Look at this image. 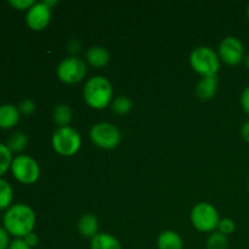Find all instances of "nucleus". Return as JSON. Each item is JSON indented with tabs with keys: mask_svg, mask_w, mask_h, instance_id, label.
Listing matches in <instances>:
<instances>
[{
	"mask_svg": "<svg viewBox=\"0 0 249 249\" xmlns=\"http://www.w3.org/2000/svg\"><path fill=\"white\" fill-rule=\"evenodd\" d=\"M90 249H123L118 238L109 233H99L90 243Z\"/></svg>",
	"mask_w": 249,
	"mask_h": 249,
	"instance_id": "dca6fc26",
	"label": "nucleus"
},
{
	"mask_svg": "<svg viewBox=\"0 0 249 249\" xmlns=\"http://www.w3.org/2000/svg\"><path fill=\"white\" fill-rule=\"evenodd\" d=\"M68 50L71 51L72 53H79L80 49H82V43H80L78 39H72V40L68 43Z\"/></svg>",
	"mask_w": 249,
	"mask_h": 249,
	"instance_id": "c756f323",
	"label": "nucleus"
},
{
	"mask_svg": "<svg viewBox=\"0 0 249 249\" xmlns=\"http://www.w3.org/2000/svg\"><path fill=\"white\" fill-rule=\"evenodd\" d=\"M7 249H32L26 243V241L23 238H15L14 241H11L9 248Z\"/></svg>",
	"mask_w": 249,
	"mask_h": 249,
	"instance_id": "cd10ccee",
	"label": "nucleus"
},
{
	"mask_svg": "<svg viewBox=\"0 0 249 249\" xmlns=\"http://www.w3.org/2000/svg\"><path fill=\"white\" fill-rule=\"evenodd\" d=\"M207 249H228L229 240L228 236L223 235L219 231H214L208 236L206 242Z\"/></svg>",
	"mask_w": 249,
	"mask_h": 249,
	"instance_id": "412c9836",
	"label": "nucleus"
},
{
	"mask_svg": "<svg viewBox=\"0 0 249 249\" xmlns=\"http://www.w3.org/2000/svg\"><path fill=\"white\" fill-rule=\"evenodd\" d=\"M14 201V190L12 186L1 178L0 179V211L9 209Z\"/></svg>",
	"mask_w": 249,
	"mask_h": 249,
	"instance_id": "a211bd4d",
	"label": "nucleus"
},
{
	"mask_svg": "<svg viewBox=\"0 0 249 249\" xmlns=\"http://www.w3.org/2000/svg\"><path fill=\"white\" fill-rule=\"evenodd\" d=\"M190 220H191L192 226L199 232L212 233L218 229L220 215H219L218 209L213 204L208 202H201L192 208Z\"/></svg>",
	"mask_w": 249,
	"mask_h": 249,
	"instance_id": "20e7f679",
	"label": "nucleus"
},
{
	"mask_svg": "<svg viewBox=\"0 0 249 249\" xmlns=\"http://www.w3.org/2000/svg\"><path fill=\"white\" fill-rule=\"evenodd\" d=\"M241 134H242L243 140L247 143H249V119L243 123L242 128H241Z\"/></svg>",
	"mask_w": 249,
	"mask_h": 249,
	"instance_id": "7c9ffc66",
	"label": "nucleus"
},
{
	"mask_svg": "<svg viewBox=\"0 0 249 249\" xmlns=\"http://www.w3.org/2000/svg\"><path fill=\"white\" fill-rule=\"evenodd\" d=\"M27 143H28V138L26 134L23 131H15L7 140L6 146L11 152L18 153L27 147Z\"/></svg>",
	"mask_w": 249,
	"mask_h": 249,
	"instance_id": "6ab92c4d",
	"label": "nucleus"
},
{
	"mask_svg": "<svg viewBox=\"0 0 249 249\" xmlns=\"http://www.w3.org/2000/svg\"><path fill=\"white\" fill-rule=\"evenodd\" d=\"M33 0H9V5L16 10H27L28 11L34 5Z\"/></svg>",
	"mask_w": 249,
	"mask_h": 249,
	"instance_id": "393cba45",
	"label": "nucleus"
},
{
	"mask_svg": "<svg viewBox=\"0 0 249 249\" xmlns=\"http://www.w3.org/2000/svg\"><path fill=\"white\" fill-rule=\"evenodd\" d=\"M90 140L101 150H114L119 146L122 135L119 129L109 122L95 123L90 129Z\"/></svg>",
	"mask_w": 249,
	"mask_h": 249,
	"instance_id": "423d86ee",
	"label": "nucleus"
},
{
	"mask_svg": "<svg viewBox=\"0 0 249 249\" xmlns=\"http://www.w3.org/2000/svg\"><path fill=\"white\" fill-rule=\"evenodd\" d=\"M133 106L134 105H133V101H131V99L130 97L125 96V95L117 96L111 104L112 111L117 114H121V116L128 114L129 112L133 109Z\"/></svg>",
	"mask_w": 249,
	"mask_h": 249,
	"instance_id": "aec40b11",
	"label": "nucleus"
},
{
	"mask_svg": "<svg viewBox=\"0 0 249 249\" xmlns=\"http://www.w3.org/2000/svg\"><path fill=\"white\" fill-rule=\"evenodd\" d=\"M51 9L44 4V1L34 2L33 6L27 11L26 23L32 31H44L50 24Z\"/></svg>",
	"mask_w": 249,
	"mask_h": 249,
	"instance_id": "9d476101",
	"label": "nucleus"
},
{
	"mask_svg": "<svg viewBox=\"0 0 249 249\" xmlns=\"http://www.w3.org/2000/svg\"><path fill=\"white\" fill-rule=\"evenodd\" d=\"M19 117H21V113L17 106L12 104L0 105V129L7 130V129L14 128L18 123Z\"/></svg>",
	"mask_w": 249,
	"mask_h": 249,
	"instance_id": "4468645a",
	"label": "nucleus"
},
{
	"mask_svg": "<svg viewBox=\"0 0 249 249\" xmlns=\"http://www.w3.org/2000/svg\"><path fill=\"white\" fill-rule=\"evenodd\" d=\"M247 17H248V19H249V4H248V6H247Z\"/></svg>",
	"mask_w": 249,
	"mask_h": 249,
	"instance_id": "72a5a7b5",
	"label": "nucleus"
},
{
	"mask_svg": "<svg viewBox=\"0 0 249 249\" xmlns=\"http://www.w3.org/2000/svg\"><path fill=\"white\" fill-rule=\"evenodd\" d=\"M77 229L82 237L92 240L99 235V220L94 214H83L78 220Z\"/></svg>",
	"mask_w": 249,
	"mask_h": 249,
	"instance_id": "ddd939ff",
	"label": "nucleus"
},
{
	"mask_svg": "<svg viewBox=\"0 0 249 249\" xmlns=\"http://www.w3.org/2000/svg\"><path fill=\"white\" fill-rule=\"evenodd\" d=\"M10 170L15 179L24 185L34 184L40 177V167L38 162L32 156L24 153L14 157Z\"/></svg>",
	"mask_w": 249,
	"mask_h": 249,
	"instance_id": "0eeeda50",
	"label": "nucleus"
},
{
	"mask_svg": "<svg viewBox=\"0 0 249 249\" xmlns=\"http://www.w3.org/2000/svg\"><path fill=\"white\" fill-rule=\"evenodd\" d=\"M44 4L51 9V7H53L57 5V1H56V0H44Z\"/></svg>",
	"mask_w": 249,
	"mask_h": 249,
	"instance_id": "2f4dec72",
	"label": "nucleus"
},
{
	"mask_svg": "<svg viewBox=\"0 0 249 249\" xmlns=\"http://www.w3.org/2000/svg\"><path fill=\"white\" fill-rule=\"evenodd\" d=\"M241 107L245 111V113H247L249 116V85L247 88H245V90L241 94Z\"/></svg>",
	"mask_w": 249,
	"mask_h": 249,
	"instance_id": "bb28decb",
	"label": "nucleus"
},
{
	"mask_svg": "<svg viewBox=\"0 0 249 249\" xmlns=\"http://www.w3.org/2000/svg\"><path fill=\"white\" fill-rule=\"evenodd\" d=\"M219 80L218 75L215 77H206L202 78L196 85V95L202 101H209L214 99L218 92Z\"/></svg>",
	"mask_w": 249,
	"mask_h": 249,
	"instance_id": "f8f14e48",
	"label": "nucleus"
},
{
	"mask_svg": "<svg viewBox=\"0 0 249 249\" xmlns=\"http://www.w3.org/2000/svg\"><path fill=\"white\" fill-rule=\"evenodd\" d=\"M247 187H248V190H249V180H248V184H247Z\"/></svg>",
	"mask_w": 249,
	"mask_h": 249,
	"instance_id": "f704fd0d",
	"label": "nucleus"
},
{
	"mask_svg": "<svg viewBox=\"0 0 249 249\" xmlns=\"http://www.w3.org/2000/svg\"><path fill=\"white\" fill-rule=\"evenodd\" d=\"M87 62L94 68H102L107 66L111 61V53L105 46L94 45L88 49L85 53Z\"/></svg>",
	"mask_w": 249,
	"mask_h": 249,
	"instance_id": "9b49d317",
	"label": "nucleus"
},
{
	"mask_svg": "<svg viewBox=\"0 0 249 249\" xmlns=\"http://www.w3.org/2000/svg\"><path fill=\"white\" fill-rule=\"evenodd\" d=\"M87 63L82 58H78L77 56H70V57L63 58L56 70L58 79L68 85L82 82L87 75Z\"/></svg>",
	"mask_w": 249,
	"mask_h": 249,
	"instance_id": "6e6552de",
	"label": "nucleus"
},
{
	"mask_svg": "<svg viewBox=\"0 0 249 249\" xmlns=\"http://www.w3.org/2000/svg\"><path fill=\"white\" fill-rule=\"evenodd\" d=\"M83 97L85 104L92 109H105L113 101V88L111 82L104 75L89 78L83 89Z\"/></svg>",
	"mask_w": 249,
	"mask_h": 249,
	"instance_id": "f03ea898",
	"label": "nucleus"
},
{
	"mask_svg": "<svg viewBox=\"0 0 249 249\" xmlns=\"http://www.w3.org/2000/svg\"><path fill=\"white\" fill-rule=\"evenodd\" d=\"M236 230V223L230 218H224L220 219V223L218 225V231L221 232L223 235L229 236L231 233L235 232Z\"/></svg>",
	"mask_w": 249,
	"mask_h": 249,
	"instance_id": "5701e85b",
	"label": "nucleus"
},
{
	"mask_svg": "<svg viewBox=\"0 0 249 249\" xmlns=\"http://www.w3.org/2000/svg\"><path fill=\"white\" fill-rule=\"evenodd\" d=\"M73 118V112L71 107L66 104H60L53 108V119L55 124H57L58 128L62 126H68Z\"/></svg>",
	"mask_w": 249,
	"mask_h": 249,
	"instance_id": "f3484780",
	"label": "nucleus"
},
{
	"mask_svg": "<svg viewBox=\"0 0 249 249\" xmlns=\"http://www.w3.org/2000/svg\"><path fill=\"white\" fill-rule=\"evenodd\" d=\"M23 240L26 241V243L31 248H34V247H36V246H38V243H39L38 235H36V233H34V232H32V233H29V235H27L26 237L23 238Z\"/></svg>",
	"mask_w": 249,
	"mask_h": 249,
	"instance_id": "c85d7f7f",
	"label": "nucleus"
},
{
	"mask_svg": "<svg viewBox=\"0 0 249 249\" xmlns=\"http://www.w3.org/2000/svg\"><path fill=\"white\" fill-rule=\"evenodd\" d=\"M36 220V213L28 204L16 203L6 209L2 224L10 236H14L15 238H24L33 232Z\"/></svg>",
	"mask_w": 249,
	"mask_h": 249,
	"instance_id": "f257e3e1",
	"label": "nucleus"
},
{
	"mask_svg": "<svg viewBox=\"0 0 249 249\" xmlns=\"http://www.w3.org/2000/svg\"><path fill=\"white\" fill-rule=\"evenodd\" d=\"M51 145L55 152L58 155L74 156L82 147V138L80 134L72 126H62L57 128L51 138Z\"/></svg>",
	"mask_w": 249,
	"mask_h": 249,
	"instance_id": "39448f33",
	"label": "nucleus"
},
{
	"mask_svg": "<svg viewBox=\"0 0 249 249\" xmlns=\"http://www.w3.org/2000/svg\"><path fill=\"white\" fill-rule=\"evenodd\" d=\"M218 55L226 65L237 66L245 60V45L236 36H226L219 44Z\"/></svg>",
	"mask_w": 249,
	"mask_h": 249,
	"instance_id": "1a4fd4ad",
	"label": "nucleus"
},
{
	"mask_svg": "<svg viewBox=\"0 0 249 249\" xmlns=\"http://www.w3.org/2000/svg\"><path fill=\"white\" fill-rule=\"evenodd\" d=\"M190 66L202 78L215 77L220 70V57L209 46H197L190 53Z\"/></svg>",
	"mask_w": 249,
	"mask_h": 249,
	"instance_id": "7ed1b4c3",
	"label": "nucleus"
},
{
	"mask_svg": "<svg viewBox=\"0 0 249 249\" xmlns=\"http://www.w3.org/2000/svg\"><path fill=\"white\" fill-rule=\"evenodd\" d=\"M17 108H18L19 113L23 114V116H31L36 111V102L32 99H24L19 102Z\"/></svg>",
	"mask_w": 249,
	"mask_h": 249,
	"instance_id": "b1692460",
	"label": "nucleus"
},
{
	"mask_svg": "<svg viewBox=\"0 0 249 249\" xmlns=\"http://www.w3.org/2000/svg\"><path fill=\"white\" fill-rule=\"evenodd\" d=\"M12 160H14V157H12L11 151L9 150L6 145L0 142V179L11 168Z\"/></svg>",
	"mask_w": 249,
	"mask_h": 249,
	"instance_id": "4be33fe9",
	"label": "nucleus"
},
{
	"mask_svg": "<svg viewBox=\"0 0 249 249\" xmlns=\"http://www.w3.org/2000/svg\"><path fill=\"white\" fill-rule=\"evenodd\" d=\"M158 249H184V240L173 230H164L157 237Z\"/></svg>",
	"mask_w": 249,
	"mask_h": 249,
	"instance_id": "2eb2a0df",
	"label": "nucleus"
},
{
	"mask_svg": "<svg viewBox=\"0 0 249 249\" xmlns=\"http://www.w3.org/2000/svg\"><path fill=\"white\" fill-rule=\"evenodd\" d=\"M243 63H245L246 67H247L248 70H249V53H247V55L245 56V60H243Z\"/></svg>",
	"mask_w": 249,
	"mask_h": 249,
	"instance_id": "473e14b6",
	"label": "nucleus"
},
{
	"mask_svg": "<svg viewBox=\"0 0 249 249\" xmlns=\"http://www.w3.org/2000/svg\"><path fill=\"white\" fill-rule=\"evenodd\" d=\"M10 243V235L6 230L4 229V226H0V249H7L9 248Z\"/></svg>",
	"mask_w": 249,
	"mask_h": 249,
	"instance_id": "a878e982",
	"label": "nucleus"
}]
</instances>
